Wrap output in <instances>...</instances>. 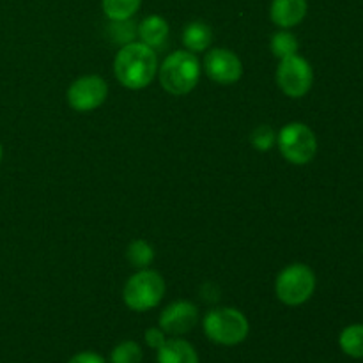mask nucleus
Returning a JSON list of instances; mask_svg holds the SVG:
<instances>
[{
    "label": "nucleus",
    "mask_w": 363,
    "mask_h": 363,
    "mask_svg": "<svg viewBox=\"0 0 363 363\" xmlns=\"http://www.w3.org/2000/svg\"><path fill=\"white\" fill-rule=\"evenodd\" d=\"M113 71H116L117 80L124 87H147L158 71V59H156L155 50L145 43H126L117 53Z\"/></svg>",
    "instance_id": "1"
},
{
    "label": "nucleus",
    "mask_w": 363,
    "mask_h": 363,
    "mask_svg": "<svg viewBox=\"0 0 363 363\" xmlns=\"http://www.w3.org/2000/svg\"><path fill=\"white\" fill-rule=\"evenodd\" d=\"M201 77V64L195 53L174 52L160 66V82L167 92L183 96L194 91Z\"/></svg>",
    "instance_id": "2"
},
{
    "label": "nucleus",
    "mask_w": 363,
    "mask_h": 363,
    "mask_svg": "<svg viewBox=\"0 0 363 363\" xmlns=\"http://www.w3.org/2000/svg\"><path fill=\"white\" fill-rule=\"evenodd\" d=\"M204 333L209 340L220 346H238L248 337V319L243 312L233 307L213 308L206 314Z\"/></svg>",
    "instance_id": "3"
},
{
    "label": "nucleus",
    "mask_w": 363,
    "mask_h": 363,
    "mask_svg": "<svg viewBox=\"0 0 363 363\" xmlns=\"http://www.w3.org/2000/svg\"><path fill=\"white\" fill-rule=\"evenodd\" d=\"M165 294V280L158 272L140 269L124 286V303L135 312H147L158 307Z\"/></svg>",
    "instance_id": "4"
},
{
    "label": "nucleus",
    "mask_w": 363,
    "mask_h": 363,
    "mask_svg": "<svg viewBox=\"0 0 363 363\" xmlns=\"http://www.w3.org/2000/svg\"><path fill=\"white\" fill-rule=\"evenodd\" d=\"M315 291V275L308 266L291 264L284 268L277 277L275 293L282 303L298 307L311 300Z\"/></svg>",
    "instance_id": "5"
},
{
    "label": "nucleus",
    "mask_w": 363,
    "mask_h": 363,
    "mask_svg": "<svg viewBox=\"0 0 363 363\" xmlns=\"http://www.w3.org/2000/svg\"><path fill=\"white\" fill-rule=\"evenodd\" d=\"M277 140H279L284 158L294 165H305L318 152V140H315L314 131L303 123L286 124L280 130Z\"/></svg>",
    "instance_id": "6"
},
{
    "label": "nucleus",
    "mask_w": 363,
    "mask_h": 363,
    "mask_svg": "<svg viewBox=\"0 0 363 363\" xmlns=\"http://www.w3.org/2000/svg\"><path fill=\"white\" fill-rule=\"evenodd\" d=\"M312 82H314V73L307 59L298 53L280 59L277 84L289 98H303L311 91Z\"/></svg>",
    "instance_id": "7"
},
{
    "label": "nucleus",
    "mask_w": 363,
    "mask_h": 363,
    "mask_svg": "<svg viewBox=\"0 0 363 363\" xmlns=\"http://www.w3.org/2000/svg\"><path fill=\"white\" fill-rule=\"evenodd\" d=\"M108 96V85L98 74H87L71 84L67 89V103L77 112H91L101 106Z\"/></svg>",
    "instance_id": "8"
},
{
    "label": "nucleus",
    "mask_w": 363,
    "mask_h": 363,
    "mask_svg": "<svg viewBox=\"0 0 363 363\" xmlns=\"http://www.w3.org/2000/svg\"><path fill=\"white\" fill-rule=\"evenodd\" d=\"M204 67L213 82L222 85H230L238 82L243 74L240 57L225 48H215L206 55Z\"/></svg>",
    "instance_id": "9"
},
{
    "label": "nucleus",
    "mask_w": 363,
    "mask_h": 363,
    "mask_svg": "<svg viewBox=\"0 0 363 363\" xmlns=\"http://www.w3.org/2000/svg\"><path fill=\"white\" fill-rule=\"evenodd\" d=\"M199 311L190 301H174L160 315V328L174 337L184 335L197 325Z\"/></svg>",
    "instance_id": "10"
},
{
    "label": "nucleus",
    "mask_w": 363,
    "mask_h": 363,
    "mask_svg": "<svg viewBox=\"0 0 363 363\" xmlns=\"http://www.w3.org/2000/svg\"><path fill=\"white\" fill-rule=\"evenodd\" d=\"M269 14L273 23L282 28H291L301 23L307 14V0H273Z\"/></svg>",
    "instance_id": "11"
},
{
    "label": "nucleus",
    "mask_w": 363,
    "mask_h": 363,
    "mask_svg": "<svg viewBox=\"0 0 363 363\" xmlns=\"http://www.w3.org/2000/svg\"><path fill=\"white\" fill-rule=\"evenodd\" d=\"M158 363H199V354L183 339H167L158 350Z\"/></svg>",
    "instance_id": "12"
},
{
    "label": "nucleus",
    "mask_w": 363,
    "mask_h": 363,
    "mask_svg": "<svg viewBox=\"0 0 363 363\" xmlns=\"http://www.w3.org/2000/svg\"><path fill=\"white\" fill-rule=\"evenodd\" d=\"M138 35H140L142 43L151 46L152 50L160 48L167 41V35H169V23H167L165 18L158 16V14H152V16L144 18L140 21V25H138Z\"/></svg>",
    "instance_id": "13"
},
{
    "label": "nucleus",
    "mask_w": 363,
    "mask_h": 363,
    "mask_svg": "<svg viewBox=\"0 0 363 363\" xmlns=\"http://www.w3.org/2000/svg\"><path fill=\"white\" fill-rule=\"evenodd\" d=\"M211 28L204 21H191L183 30V43L190 52H204L211 43Z\"/></svg>",
    "instance_id": "14"
},
{
    "label": "nucleus",
    "mask_w": 363,
    "mask_h": 363,
    "mask_svg": "<svg viewBox=\"0 0 363 363\" xmlns=\"http://www.w3.org/2000/svg\"><path fill=\"white\" fill-rule=\"evenodd\" d=\"M339 346L347 357L363 358V325H351L342 330Z\"/></svg>",
    "instance_id": "15"
},
{
    "label": "nucleus",
    "mask_w": 363,
    "mask_h": 363,
    "mask_svg": "<svg viewBox=\"0 0 363 363\" xmlns=\"http://www.w3.org/2000/svg\"><path fill=\"white\" fill-rule=\"evenodd\" d=\"M142 0H103V11L112 21H128L138 9Z\"/></svg>",
    "instance_id": "16"
},
{
    "label": "nucleus",
    "mask_w": 363,
    "mask_h": 363,
    "mask_svg": "<svg viewBox=\"0 0 363 363\" xmlns=\"http://www.w3.org/2000/svg\"><path fill=\"white\" fill-rule=\"evenodd\" d=\"M110 363H142V350L135 340L117 344L110 353Z\"/></svg>",
    "instance_id": "17"
},
{
    "label": "nucleus",
    "mask_w": 363,
    "mask_h": 363,
    "mask_svg": "<svg viewBox=\"0 0 363 363\" xmlns=\"http://www.w3.org/2000/svg\"><path fill=\"white\" fill-rule=\"evenodd\" d=\"M272 52L279 59L294 55L298 52V41L291 32L280 30L272 38Z\"/></svg>",
    "instance_id": "18"
},
{
    "label": "nucleus",
    "mask_w": 363,
    "mask_h": 363,
    "mask_svg": "<svg viewBox=\"0 0 363 363\" xmlns=\"http://www.w3.org/2000/svg\"><path fill=\"white\" fill-rule=\"evenodd\" d=\"M152 259H155V250L145 241L137 240L128 248V261L133 266H137V268H145V266L151 264Z\"/></svg>",
    "instance_id": "19"
},
{
    "label": "nucleus",
    "mask_w": 363,
    "mask_h": 363,
    "mask_svg": "<svg viewBox=\"0 0 363 363\" xmlns=\"http://www.w3.org/2000/svg\"><path fill=\"white\" fill-rule=\"evenodd\" d=\"M275 133L269 126H259L257 130L252 133V144L259 149V151H266L275 144Z\"/></svg>",
    "instance_id": "20"
},
{
    "label": "nucleus",
    "mask_w": 363,
    "mask_h": 363,
    "mask_svg": "<svg viewBox=\"0 0 363 363\" xmlns=\"http://www.w3.org/2000/svg\"><path fill=\"white\" fill-rule=\"evenodd\" d=\"M167 333L163 332L162 328H149L145 332V342H147L149 347H155V350H160V347L165 344Z\"/></svg>",
    "instance_id": "21"
},
{
    "label": "nucleus",
    "mask_w": 363,
    "mask_h": 363,
    "mask_svg": "<svg viewBox=\"0 0 363 363\" xmlns=\"http://www.w3.org/2000/svg\"><path fill=\"white\" fill-rule=\"evenodd\" d=\"M67 363H106L105 358L98 353H92V351H84V353L74 354Z\"/></svg>",
    "instance_id": "22"
},
{
    "label": "nucleus",
    "mask_w": 363,
    "mask_h": 363,
    "mask_svg": "<svg viewBox=\"0 0 363 363\" xmlns=\"http://www.w3.org/2000/svg\"><path fill=\"white\" fill-rule=\"evenodd\" d=\"M2 155H4V152H2V145H0V162H2Z\"/></svg>",
    "instance_id": "23"
}]
</instances>
